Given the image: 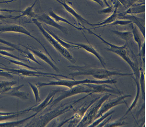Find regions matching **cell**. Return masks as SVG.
Instances as JSON below:
<instances>
[{
    "mask_svg": "<svg viewBox=\"0 0 146 127\" xmlns=\"http://www.w3.org/2000/svg\"><path fill=\"white\" fill-rule=\"evenodd\" d=\"M111 117H109L107 120H105V119H104V121H102L101 122L100 124L98 125V127H104V126H105V125L107 123L109 122V121L111 120Z\"/></svg>",
    "mask_w": 146,
    "mask_h": 127,
    "instance_id": "cell-41",
    "label": "cell"
},
{
    "mask_svg": "<svg viewBox=\"0 0 146 127\" xmlns=\"http://www.w3.org/2000/svg\"><path fill=\"white\" fill-rule=\"evenodd\" d=\"M112 96L111 94H106L102 97H100L98 101H97V103L95 104H92L88 110V112H86L85 115L81 119L77 125V127H88L95 120L99 109L102 104L109 99L110 96Z\"/></svg>",
    "mask_w": 146,
    "mask_h": 127,
    "instance_id": "cell-6",
    "label": "cell"
},
{
    "mask_svg": "<svg viewBox=\"0 0 146 127\" xmlns=\"http://www.w3.org/2000/svg\"><path fill=\"white\" fill-rule=\"evenodd\" d=\"M60 91H62L61 90H52L49 93L48 96L46 97L44 101L42 102L41 103H40L37 106H32L30 108L31 111L35 112V113L38 114V113L40 112L41 111L44 110L45 108L48 106L50 105V104L53 101V99L54 98V96L56 95V93L59 92Z\"/></svg>",
    "mask_w": 146,
    "mask_h": 127,
    "instance_id": "cell-13",
    "label": "cell"
},
{
    "mask_svg": "<svg viewBox=\"0 0 146 127\" xmlns=\"http://www.w3.org/2000/svg\"><path fill=\"white\" fill-rule=\"evenodd\" d=\"M135 76H136V78H133V80H134L135 81L136 86H137V92H136V96H135V99L133 100V102H132V104H131V105L130 106L129 108V109L126 111V112H125V115L123 116L122 118H123V117H125V116H126L128 113L130 112H131V111L136 106L138 100H139V97H140V88L139 81L140 74L136 75Z\"/></svg>",
    "mask_w": 146,
    "mask_h": 127,
    "instance_id": "cell-22",
    "label": "cell"
},
{
    "mask_svg": "<svg viewBox=\"0 0 146 127\" xmlns=\"http://www.w3.org/2000/svg\"><path fill=\"white\" fill-rule=\"evenodd\" d=\"M36 1L37 0H36L32 5L27 7L25 11H22L21 15L14 17V20H17V19H19L23 17H28L35 18L36 15L35 14V12L33 11V7H35Z\"/></svg>",
    "mask_w": 146,
    "mask_h": 127,
    "instance_id": "cell-28",
    "label": "cell"
},
{
    "mask_svg": "<svg viewBox=\"0 0 146 127\" xmlns=\"http://www.w3.org/2000/svg\"><path fill=\"white\" fill-rule=\"evenodd\" d=\"M32 21V23H33L36 25V27L38 28L39 31L41 32L42 35H44V37L46 38V39L53 45V47L56 49L57 51L59 52L63 57L66 58L70 62H71L73 64H76V61L75 59L73 58L72 55H71V53L68 51V50L64 48L60 45L59 43L55 39L53 38L52 36L45 30V29L43 27L42 24L37 20L36 19L33 18Z\"/></svg>",
    "mask_w": 146,
    "mask_h": 127,
    "instance_id": "cell-5",
    "label": "cell"
},
{
    "mask_svg": "<svg viewBox=\"0 0 146 127\" xmlns=\"http://www.w3.org/2000/svg\"><path fill=\"white\" fill-rule=\"evenodd\" d=\"M14 16H12V15H4L2 14H0V20H2L6 19H14Z\"/></svg>",
    "mask_w": 146,
    "mask_h": 127,
    "instance_id": "cell-42",
    "label": "cell"
},
{
    "mask_svg": "<svg viewBox=\"0 0 146 127\" xmlns=\"http://www.w3.org/2000/svg\"><path fill=\"white\" fill-rule=\"evenodd\" d=\"M0 69L4 70L7 71V72L11 74H16L18 76H23L26 77H33V76H43L46 78H54V79L58 80V78L56 76H61L63 78H66L68 79H74L72 78H69V76H63L62 74H58L54 73H46V72H43L41 71H38L33 70H28V69H9V68H0Z\"/></svg>",
    "mask_w": 146,
    "mask_h": 127,
    "instance_id": "cell-7",
    "label": "cell"
},
{
    "mask_svg": "<svg viewBox=\"0 0 146 127\" xmlns=\"http://www.w3.org/2000/svg\"><path fill=\"white\" fill-rule=\"evenodd\" d=\"M118 7V4H117L116 7H115V10H113V13H112L111 15L108 17L107 19L104 20V21L99 22L97 24H91V23H89V25L91 26H98L99 25V27H97L94 29H97V28H102L104 27L105 26H108V25L111 24L112 22H113L114 21L116 20V19L118 17V13H117V9Z\"/></svg>",
    "mask_w": 146,
    "mask_h": 127,
    "instance_id": "cell-17",
    "label": "cell"
},
{
    "mask_svg": "<svg viewBox=\"0 0 146 127\" xmlns=\"http://www.w3.org/2000/svg\"><path fill=\"white\" fill-rule=\"evenodd\" d=\"M16 0H10V1H0V3H10L14 2Z\"/></svg>",
    "mask_w": 146,
    "mask_h": 127,
    "instance_id": "cell-44",
    "label": "cell"
},
{
    "mask_svg": "<svg viewBox=\"0 0 146 127\" xmlns=\"http://www.w3.org/2000/svg\"><path fill=\"white\" fill-rule=\"evenodd\" d=\"M17 83V82L15 81H0V94L5 95Z\"/></svg>",
    "mask_w": 146,
    "mask_h": 127,
    "instance_id": "cell-24",
    "label": "cell"
},
{
    "mask_svg": "<svg viewBox=\"0 0 146 127\" xmlns=\"http://www.w3.org/2000/svg\"></svg>",
    "mask_w": 146,
    "mask_h": 127,
    "instance_id": "cell-47",
    "label": "cell"
},
{
    "mask_svg": "<svg viewBox=\"0 0 146 127\" xmlns=\"http://www.w3.org/2000/svg\"><path fill=\"white\" fill-rule=\"evenodd\" d=\"M92 91V90L90 88H88L84 84L82 85H78V86H73L72 88L70 89L69 90H68L66 91H64L62 94L58 96L56 99L52 101V102L50 104L51 107H52L56 104L59 103L60 101H62L63 99H65L67 98H69L70 96H73L74 95L78 94L80 93H89Z\"/></svg>",
    "mask_w": 146,
    "mask_h": 127,
    "instance_id": "cell-8",
    "label": "cell"
},
{
    "mask_svg": "<svg viewBox=\"0 0 146 127\" xmlns=\"http://www.w3.org/2000/svg\"><path fill=\"white\" fill-rule=\"evenodd\" d=\"M84 85L88 86V88H90L92 90V91L89 93L90 96L94 93H110L117 94L120 96L123 94V93L118 89L114 88L106 84L96 85V84L86 83L84 84Z\"/></svg>",
    "mask_w": 146,
    "mask_h": 127,
    "instance_id": "cell-11",
    "label": "cell"
},
{
    "mask_svg": "<svg viewBox=\"0 0 146 127\" xmlns=\"http://www.w3.org/2000/svg\"><path fill=\"white\" fill-rule=\"evenodd\" d=\"M58 81H52L49 82H38L36 84L38 88L45 86H66L70 89L72 88L73 86L84 84L86 83L90 84H113L117 83V80L115 79H108L106 80H94L90 79H86L83 80H75L72 79V80H61L58 79Z\"/></svg>",
    "mask_w": 146,
    "mask_h": 127,
    "instance_id": "cell-2",
    "label": "cell"
},
{
    "mask_svg": "<svg viewBox=\"0 0 146 127\" xmlns=\"http://www.w3.org/2000/svg\"><path fill=\"white\" fill-rule=\"evenodd\" d=\"M30 86L31 87L32 90L33 91V93L35 96V101L36 102H38L41 101V98L40 96V94H39V91H38V87L36 86H35L34 84H32L31 83L29 82Z\"/></svg>",
    "mask_w": 146,
    "mask_h": 127,
    "instance_id": "cell-34",
    "label": "cell"
},
{
    "mask_svg": "<svg viewBox=\"0 0 146 127\" xmlns=\"http://www.w3.org/2000/svg\"><path fill=\"white\" fill-rule=\"evenodd\" d=\"M25 86V84H22L20 86L13 87L11 89L7 92L5 96H16L19 98H21L23 100H27L29 99V94L25 92H21L20 91V88Z\"/></svg>",
    "mask_w": 146,
    "mask_h": 127,
    "instance_id": "cell-18",
    "label": "cell"
},
{
    "mask_svg": "<svg viewBox=\"0 0 146 127\" xmlns=\"http://www.w3.org/2000/svg\"><path fill=\"white\" fill-rule=\"evenodd\" d=\"M70 69L74 70L75 72L70 73L69 76H71L74 79V76H90L94 78L99 80L108 79L112 76H132L133 73H122L117 71H110L106 68L99 69L90 68L87 66H79V65H69L68 66Z\"/></svg>",
    "mask_w": 146,
    "mask_h": 127,
    "instance_id": "cell-1",
    "label": "cell"
},
{
    "mask_svg": "<svg viewBox=\"0 0 146 127\" xmlns=\"http://www.w3.org/2000/svg\"><path fill=\"white\" fill-rule=\"evenodd\" d=\"M38 114L35 113L33 115H32L30 117H28L27 118L23 119L22 120H17V121H3L0 122V127H17L19 126L22 124H25L27 121L29 120L30 119L35 118Z\"/></svg>",
    "mask_w": 146,
    "mask_h": 127,
    "instance_id": "cell-23",
    "label": "cell"
},
{
    "mask_svg": "<svg viewBox=\"0 0 146 127\" xmlns=\"http://www.w3.org/2000/svg\"><path fill=\"white\" fill-rule=\"evenodd\" d=\"M56 1H57L58 2H59L61 5H62L63 7L64 8V9L68 13H69L70 14H71L73 17H75L78 21H79L81 23H83L88 24V25L89 24V23H90L89 22H88V21H87L85 19H84V17H82L81 15L78 14L77 12L74 10L71 6H70L68 4L66 3L65 2L61 1L60 0H56Z\"/></svg>",
    "mask_w": 146,
    "mask_h": 127,
    "instance_id": "cell-16",
    "label": "cell"
},
{
    "mask_svg": "<svg viewBox=\"0 0 146 127\" xmlns=\"http://www.w3.org/2000/svg\"><path fill=\"white\" fill-rule=\"evenodd\" d=\"M103 1V2H104V3L106 4V5H107V7H110V5L108 4V0H102Z\"/></svg>",
    "mask_w": 146,
    "mask_h": 127,
    "instance_id": "cell-45",
    "label": "cell"
},
{
    "mask_svg": "<svg viewBox=\"0 0 146 127\" xmlns=\"http://www.w3.org/2000/svg\"><path fill=\"white\" fill-rule=\"evenodd\" d=\"M132 23V22L128 20H115L113 22L111 23V24L108 25H121V26H125L126 25L131 24Z\"/></svg>",
    "mask_w": 146,
    "mask_h": 127,
    "instance_id": "cell-36",
    "label": "cell"
},
{
    "mask_svg": "<svg viewBox=\"0 0 146 127\" xmlns=\"http://www.w3.org/2000/svg\"><path fill=\"white\" fill-rule=\"evenodd\" d=\"M0 43H3L4 45H7V46H9V47H11V48H12L14 49L15 50H17V51L20 52H21V53H25V51H23V50H21V49H20L19 48V47L17 46V45H14V44L11 43L10 42L7 41H6V40H4L3 39L0 38Z\"/></svg>",
    "mask_w": 146,
    "mask_h": 127,
    "instance_id": "cell-35",
    "label": "cell"
},
{
    "mask_svg": "<svg viewBox=\"0 0 146 127\" xmlns=\"http://www.w3.org/2000/svg\"><path fill=\"white\" fill-rule=\"evenodd\" d=\"M139 84L140 90L142 93L143 99H145V78H144V73L143 70H141L140 72V76H139Z\"/></svg>",
    "mask_w": 146,
    "mask_h": 127,
    "instance_id": "cell-32",
    "label": "cell"
},
{
    "mask_svg": "<svg viewBox=\"0 0 146 127\" xmlns=\"http://www.w3.org/2000/svg\"><path fill=\"white\" fill-rule=\"evenodd\" d=\"M0 74H1V71H0Z\"/></svg>",
    "mask_w": 146,
    "mask_h": 127,
    "instance_id": "cell-46",
    "label": "cell"
},
{
    "mask_svg": "<svg viewBox=\"0 0 146 127\" xmlns=\"http://www.w3.org/2000/svg\"><path fill=\"white\" fill-rule=\"evenodd\" d=\"M112 32H113L115 35L118 36L119 38L124 40L125 41L127 42L129 40L132 38V33L131 31H117V30H112Z\"/></svg>",
    "mask_w": 146,
    "mask_h": 127,
    "instance_id": "cell-30",
    "label": "cell"
},
{
    "mask_svg": "<svg viewBox=\"0 0 146 127\" xmlns=\"http://www.w3.org/2000/svg\"><path fill=\"white\" fill-rule=\"evenodd\" d=\"M101 96H99V97H97L94 100H92V101H91L90 102H89V104H87V103H85V105L83 106L81 108H80V109H79L78 110H77L75 113L74 114V116L70 118L69 119L66 120L64 121H63L62 124H60L59 126H62L64 124H66V122H68V121H69L70 120H73L72 121V122H79L80 119L81 120V119L83 118L84 116L85 115L86 113L87 112V111L89 109V108L93 104H94L97 100L100 99Z\"/></svg>",
    "mask_w": 146,
    "mask_h": 127,
    "instance_id": "cell-12",
    "label": "cell"
},
{
    "mask_svg": "<svg viewBox=\"0 0 146 127\" xmlns=\"http://www.w3.org/2000/svg\"><path fill=\"white\" fill-rule=\"evenodd\" d=\"M113 7L110 6L109 7L106 8V9H104V10H102L99 11L98 12V13L99 14H112L113 12Z\"/></svg>",
    "mask_w": 146,
    "mask_h": 127,
    "instance_id": "cell-39",
    "label": "cell"
},
{
    "mask_svg": "<svg viewBox=\"0 0 146 127\" xmlns=\"http://www.w3.org/2000/svg\"><path fill=\"white\" fill-rule=\"evenodd\" d=\"M145 5H137L136 6L130 7L128 10L126 11L125 12L122 13L119 15H132V14H139L143 13L145 12Z\"/></svg>",
    "mask_w": 146,
    "mask_h": 127,
    "instance_id": "cell-25",
    "label": "cell"
},
{
    "mask_svg": "<svg viewBox=\"0 0 146 127\" xmlns=\"http://www.w3.org/2000/svg\"><path fill=\"white\" fill-rule=\"evenodd\" d=\"M30 111H31V109L30 108L25 109V110H22V111H17V113L12 114L10 115L0 116V122H3V121H6L7 120H12V119H14V118H16L17 117H20V116H21V115L27 113Z\"/></svg>",
    "mask_w": 146,
    "mask_h": 127,
    "instance_id": "cell-29",
    "label": "cell"
},
{
    "mask_svg": "<svg viewBox=\"0 0 146 127\" xmlns=\"http://www.w3.org/2000/svg\"><path fill=\"white\" fill-rule=\"evenodd\" d=\"M0 32H14V33H22V34L27 35L29 37H30L31 38H33V39H35V40H36L40 45L42 46L43 48L44 49V50H45V52L48 54V55H49V57L52 60V61L56 63V61L54 60L52 58L51 55H50L49 52L45 48L44 45H43L41 41L39 40H38L37 38H35L33 35H32L31 33L29 31H28L26 29H25L24 27L20 26V25H12L8 26V27L0 28Z\"/></svg>",
    "mask_w": 146,
    "mask_h": 127,
    "instance_id": "cell-9",
    "label": "cell"
},
{
    "mask_svg": "<svg viewBox=\"0 0 146 127\" xmlns=\"http://www.w3.org/2000/svg\"><path fill=\"white\" fill-rule=\"evenodd\" d=\"M84 29H85L88 31L89 34L94 35V36L97 37L105 45L109 47V48H106V50H108L109 51L112 52L114 53L115 54L119 55V57H120L123 60H124L132 69L133 71V74H135L137 72L140 71L139 68L137 67L135 63L132 61V60H131V59L129 58V56L128 55L127 51V45L126 44L123 45H122V46H117V45H113V44H111L107 41H106L104 38L101 37V36L94 33L90 29H87L84 27Z\"/></svg>",
    "mask_w": 146,
    "mask_h": 127,
    "instance_id": "cell-3",
    "label": "cell"
},
{
    "mask_svg": "<svg viewBox=\"0 0 146 127\" xmlns=\"http://www.w3.org/2000/svg\"><path fill=\"white\" fill-rule=\"evenodd\" d=\"M49 15L50 17H52L53 19H54L56 22H64L66 23V24H69L70 25L72 26L73 28L76 29L77 30H84V28H79L77 26L73 25L72 24L71 22H70L69 21H68L66 19L63 18V17H60L59 15H58V14L55 13L53 11H50L49 12Z\"/></svg>",
    "mask_w": 146,
    "mask_h": 127,
    "instance_id": "cell-27",
    "label": "cell"
},
{
    "mask_svg": "<svg viewBox=\"0 0 146 127\" xmlns=\"http://www.w3.org/2000/svg\"><path fill=\"white\" fill-rule=\"evenodd\" d=\"M132 25V37H133L134 40L137 43L138 46V50H139V55H140V52L142 48V39L141 38V35L139 33V31L135 25H134L133 23H131Z\"/></svg>",
    "mask_w": 146,
    "mask_h": 127,
    "instance_id": "cell-26",
    "label": "cell"
},
{
    "mask_svg": "<svg viewBox=\"0 0 146 127\" xmlns=\"http://www.w3.org/2000/svg\"><path fill=\"white\" fill-rule=\"evenodd\" d=\"M25 54L26 55V57H27V58L29 60H31L32 61L36 63L37 64H38L39 65H41V64L39 63L38 61L35 58V56L33 55V53L32 52L31 53V52H29V51H25Z\"/></svg>",
    "mask_w": 146,
    "mask_h": 127,
    "instance_id": "cell-38",
    "label": "cell"
},
{
    "mask_svg": "<svg viewBox=\"0 0 146 127\" xmlns=\"http://www.w3.org/2000/svg\"><path fill=\"white\" fill-rule=\"evenodd\" d=\"M126 123L124 121H122V119H120V120L116 121L115 122H113L112 124H106V127H119V126H122L125 124H126Z\"/></svg>",
    "mask_w": 146,
    "mask_h": 127,
    "instance_id": "cell-37",
    "label": "cell"
},
{
    "mask_svg": "<svg viewBox=\"0 0 146 127\" xmlns=\"http://www.w3.org/2000/svg\"><path fill=\"white\" fill-rule=\"evenodd\" d=\"M26 48L28 50H29V51H31L33 53V55H36V57H38V58L41 59L43 61H44V62H46L47 64H49L51 68H52L53 69H54L57 72H60L59 69H58V68L56 66V65H54V63H53V62L51 61V60L46 55H45L44 54H43L41 52L37 51V50H34V49L29 48Z\"/></svg>",
    "mask_w": 146,
    "mask_h": 127,
    "instance_id": "cell-20",
    "label": "cell"
},
{
    "mask_svg": "<svg viewBox=\"0 0 146 127\" xmlns=\"http://www.w3.org/2000/svg\"><path fill=\"white\" fill-rule=\"evenodd\" d=\"M35 19H36L39 22H43L46 25L52 26L53 27L59 30L60 31H61L63 33L66 35L68 34V31L66 28L60 25L58 22H56L54 19H53L52 17H50L48 14H42Z\"/></svg>",
    "mask_w": 146,
    "mask_h": 127,
    "instance_id": "cell-14",
    "label": "cell"
},
{
    "mask_svg": "<svg viewBox=\"0 0 146 127\" xmlns=\"http://www.w3.org/2000/svg\"><path fill=\"white\" fill-rule=\"evenodd\" d=\"M0 12H9V13H12V12H20V13H21L22 11L15 10H9V9H0Z\"/></svg>",
    "mask_w": 146,
    "mask_h": 127,
    "instance_id": "cell-40",
    "label": "cell"
},
{
    "mask_svg": "<svg viewBox=\"0 0 146 127\" xmlns=\"http://www.w3.org/2000/svg\"><path fill=\"white\" fill-rule=\"evenodd\" d=\"M69 43L71 44H72V45H77L78 47H79L80 49H84V50H86L88 52L94 55L101 63L104 68H106V63L104 61V59L102 58V57L99 54V53L92 46H91L90 45H86V44H83V43H72L70 42H69Z\"/></svg>",
    "mask_w": 146,
    "mask_h": 127,
    "instance_id": "cell-15",
    "label": "cell"
},
{
    "mask_svg": "<svg viewBox=\"0 0 146 127\" xmlns=\"http://www.w3.org/2000/svg\"><path fill=\"white\" fill-rule=\"evenodd\" d=\"M115 111V110H112L111 111L109 112L108 113L106 112L104 115L103 114L102 116H101V117H99V118H98L97 119H96L93 122L92 124H91L88 127H96V126H98V124H99L102 121H104L105 119H106V118H107L109 116H110L111 114L114 113Z\"/></svg>",
    "mask_w": 146,
    "mask_h": 127,
    "instance_id": "cell-31",
    "label": "cell"
},
{
    "mask_svg": "<svg viewBox=\"0 0 146 127\" xmlns=\"http://www.w3.org/2000/svg\"><path fill=\"white\" fill-rule=\"evenodd\" d=\"M45 30L47 31L49 33L50 35L52 36L53 38L55 39L58 42L62 47L66 49H80V48L79 47H78L77 45L71 44L70 43H68L67 42L64 41L62 40L59 37H58L57 35H56L54 33H53L52 31L50 30V29L48 28H45Z\"/></svg>",
    "mask_w": 146,
    "mask_h": 127,
    "instance_id": "cell-21",
    "label": "cell"
},
{
    "mask_svg": "<svg viewBox=\"0 0 146 127\" xmlns=\"http://www.w3.org/2000/svg\"><path fill=\"white\" fill-rule=\"evenodd\" d=\"M7 60L10 62L11 63L14 64L15 65H19V66H21L23 67H25L26 68H28V69H31V70H36L37 69H38V68H34L31 66L30 65H28L27 64H25L23 62H21V61H17V60H11V59H7Z\"/></svg>",
    "mask_w": 146,
    "mask_h": 127,
    "instance_id": "cell-33",
    "label": "cell"
},
{
    "mask_svg": "<svg viewBox=\"0 0 146 127\" xmlns=\"http://www.w3.org/2000/svg\"><path fill=\"white\" fill-rule=\"evenodd\" d=\"M88 96H89V95L87 94V96H84L83 98L73 101L72 103L71 104H68V106H66V104H64L63 106L61 105V106L57 108L56 109L45 113L44 115L38 118V121H37L36 124H35V126L40 127H45L53 119L73 109V106H74L76 104L79 102L81 100H84Z\"/></svg>",
    "mask_w": 146,
    "mask_h": 127,
    "instance_id": "cell-4",
    "label": "cell"
},
{
    "mask_svg": "<svg viewBox=\"0 0 146 127\" xmlns=\"http://www.w3.org/2000/svg\"><path fill=\"white\" fill-rule=\"evenodd\" d=\"M118 17L119 18L121 19H125V20H128L132 22L133 24H136L139 29L141 30V32L143 34V36L145 37V27L143 26V23H141V20L142 19H139L138 17H135L132 15H119L118 14Z\"/></svg>",
    "mask_w": 146,
    "mask_h": 127,
    "instance_id": "cell-19",
    "label": "cell"
},
{
    "mask_svg": "<svg viewBox=\"0 0 146 127\" xmlns=\"http://www.w3.org/2000/svg\"><path fill=\"white\" fill-rule=\"evenodd\" d=\"M130 96H131V95H123V96L121 95V96L118 97L115 99L111 100L108 102L105 103L104 104L103 103L100 107L96 117L95 118V120L99 118V117H101V116H102L104 114L107 112L108 111L114 106H117L118 105L121 104H125L127 106L128 103H127L125 99L126 98L130 97Z\"/></svg>",
    "mask_w": 146,
    "mask_h": 127,
    "instance_id": "cell-10",
    "label": "cell"
},
{
    "mask_svg": "<svg viewBox=\"0 0 146 127\" xmlns=\"http://www.w3.org/2000/svg\"><path fill=\"white\" fill-rule=\"evenodd\" d=\"M92 1L99 4L101 7H104V2L101 0H92Z\"/></svg>",
    "mask_w": 146,
    "mask_h": 127,
    "instance_id": "cell-43",
    "label": "cell"
}]
</instances>
